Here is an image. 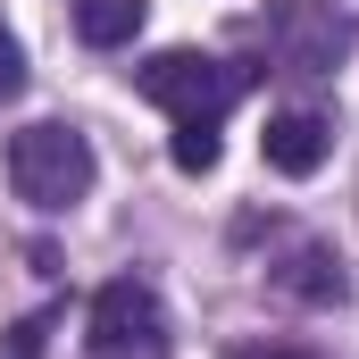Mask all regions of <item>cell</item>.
I'll return each instance as SVG.
<instances>
[{
    "label": "cell",
    "instance_id": "1",
    "mask_svg": "<svg viewBox=\"0 0 359 359\" xmlns=\"http://www.w3.org/2000/svg\"><path fill=\"white\" fill-rule=\"evenodd\" d=\"M100 176V159H92V142L76 126H17L8 134V184H17V201H34V209H76Z\"/></svg>",
    "mask_w": 359,
    "mask_h": 359
},
{
    "label": "cell",
    "instance_id": "2",
    "mask_svg": "<svg viewBox=\"0 0 359 359\" xmlns=\"http://www.w3.org/2000/svg\"><path fill=\"white\" fill-rule=\"evenodd\" d=\"M134 92H142V100H159L176 126H217V117L251 92V67L209 59V50H159L151 67H134Z\"/></svg>",
    "mask_w": 359,
    "mask_h": 359
},
{
    "label": "cell",
    "instance_id": "3",
    "mask_svg": "<svg viewBox=\"0 0 359 359\" xmlns=\"http://www.w3.org/2000/svg\"><path fill=\"white\" fill-rule=\"evenodd\" d=\"M359 25L343 0H276L268 8V50L292 67V76H334L351 59Z\"/></svg>",
    "mask_w": 359,
    "mask_h": 359
},
{
    "label": "cell",
    "instance_id": "4",
    "mask_svg": "<svg viewBox=\"0 0 359 359\" xmlns=\"http://www.w3.org/2000/svg\"><path fill=\"white\" fill-rule=\"evenodd\" d=\"M168 309H159V292L142 284V276H117V284H100V301H92V359H168Z\"/></svg>",
    "mask_w": 359,
    "mask_h": 359
},
{
    "label": "cell",
    "instance_id": "5",
    "mask_svg": "<svg viewBox=\"0 0 359 359\" xmlns=\"http://www.w3.org/2000/svg\"><path fill=\"white\" fill-rule=\"evenodd\" d=\"M259 151H268L276 176H318V168H326V151H334V126H326L318 109H284V117H268Z\"/></svg>",
    "mask_w": 359,
    "mask_h": 359
},
{
    "label": "cell",
    "instance_id": "6",
    "mask_svg": "<svg viewBox=\"0 0 359 359\" xmlns=\"http://www.w3.org/2000/svg\"><path fill=\"white\" fill-rule=\"evenodd\" d=\"M276 284H284L292 301H318V309H334V301L351 292V276H343V259H334V251H318V243H309V251H292V259L276 268Z\"/></svg>",
    "mask_w": 359,
    "mask_h": 359
},
{
    "label": "cell",
    "instance_id": "7",
    "mask_svg": "<svg viewBox=\"0 0 359 359\" xmlns=\"http://www.w3.org/2000/svg\"><path fill=\"white\" fill-rule=\"evenodd\" d=\"M142 17H151V0H76V34H84L92 50L134 42V34H142Z\"/></svg>",
    "mask_w": 359,
    "mask_h": 359
},
{
    "label": "cell",
    "instance_id": "8",
    "mask_svg": "<svg viewBox=\"0 0 359 359\" xmlns=\"http://www.w3.org/2000/svg\"><path fill=\"white\" fill-rule=\"evenodd\" d=\"M217 151H226V142H217V126H176V142H168V159H176L184 176H209V168H217Z\"/></svg>",
    "mask_w": 359,
    "mask_h": 359
},
{
    "label": "cell",
    "instance_id": "9",
    "mask_svg": "<svg viewBox=\"0 0 359 359\" xmlns=\"http://www.w3.org/2000/svg\"><path fill=\"white\" fill-rule=\"evenodd\" d=\"M42 343H50V318H17L8 326V359H42Z\"/></svg>",
    "mask_w": 359,
    "mask_h": 359
},
{
    "label": "cell",
    "instance_id": "10",
    "mask_svg": "<svg viewBox=\"0 0 359 359\" xmlns=\"http://www.w3.org/2000/svg\"><path fill=\"white\" fill-rule=\"evenodd\" d=\"M17 84H25V50H17V34L0 25V100H8Z\"/></svg>",
    "mask_w": 359,
    "mask_h": 359
},
{
    "label": "cell",
    "instance_id": "11",
    "mask_svg": "<svg viewBox=\"0 0 359 359\" xmlns=\"http://www.w3.org/2000/svg\"><path fill=\"white\" fill-rule=\"evenodd\" d=\"M226 359H318V351H301V343H243V351H226Z\"/></svg>",
    "mask_w": 359,
    "mask_h": 359
}]
</instances>
